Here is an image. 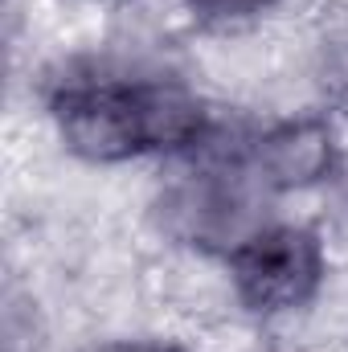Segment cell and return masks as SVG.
Instances as JSON below:
<instances>
[{
    "instance_id": "obj_1",
    "label": "cell",
    "mask_w": 348,
    "mask_h": 352,
    "mask_svg": "<svg viewBox=\"0 0 348 352\" xmlns=\"http://www.w3.org/2000/svg\"><path fill=\"white\" fill-rule=\"evenodd\" d=\"M234 307L254 324H283L320 303L332 278V246L316 221L266 217L226 258Z\"/></svg>"
},
{
    "instance_id": "obj_2",
    "label": "cell",
    "mask_w": 348,
    "mask_h": 352,
    "mask_svg": "<svg viewBox=\"0 0 348 352\" xmlns=\"http://www.w3.org/2000/svg\"><path fill=\"white\" fill-rule=\"evenodd\" d=\"M41 107L62 152L87 168H123L148 160L135 70H115L98 62H62L45 78Z\"/></svg>"
},
{
    "instance_id": "obj_3",
    "label": "cell",
    "mask_w": 348,
    "mask_h": 352,
    "mask_svg": "<svg viewBox=\"0 0 348 352\" xmlns=\"http://www.w3.org/2000/svg\"><path fill=\"white\" fill-rule=\"evenodd\" d=\"M242 160L270 201L332 188L348 168L345 123L332 107L279 115L246 131Z\"/></svg>"
},
{
    "instance_id": "obj_4",
    "label": "cell",
    "mask_w": 348,
    "mask_h": 352,
    "mask_svg": "<svg viewBox=\"0 0 348 352\" xmlns=\"http://www.w3.org/2000/svg\"><path fill=\"white\" fill-rule=\"evenodd\" d=\"M283 0H180V16L201 37H230L262 25Z\"/></svg>"
},
{
    "instance_id": "obj_5",
    "label": "cell",
    "mask_w": 348,
    "mask_h": 352,
    "mask_svg": "<svg viewBox=\"0 0 348 352\" xmlns=\"http://www.w3.org/2000/svg\"><path fill=\"white\" fill-rule=\"evenodd\" d=\"M78 352H193L176 336H156V332H123V336H98L83 344Z\"/></svg>"
},
{
    "instance_id": "obj_6",
    "label": "cell",
    "mask_w": 348,
    "mask_h": 352,
    "mask_svg": "<svg viewBox=\"0 0 348 352\" xmlns=\"http://www.w3.org/2000/svg\"><path fill=\"white\" fill-rule=\"evenodd\" d=\"M78 4H94V8H107V4H119V0H78Z\"/></svg>"
}]
</instances>
